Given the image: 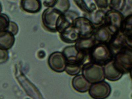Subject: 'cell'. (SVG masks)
<instances>
[{"label":"cell","instance_id":"cell-1","mask_svg":"<svg viewBox=\"0 0 132 99\" xmlns=\"http://www.w3.org/2000/svg\"><path fill=\"white\" fill-rule=\"evenodd\" d=\"M114 54L108 44L97 43L88 56L89 62L104 66L114 59Z\"/></svg>","mask_w":132,"mask_h":99},{"label":"cell","instance_id":"cell-2","mask_svg":"<svg viewBox=\"0 0 132 99\" xmlns=\"http://www.w3.org/2000/svg\"><path fill=\"white\" fill-rule=\"evenodd\" d=\"M114 66L122 74L131 72L132 68V47L126 46L114 55Z\"/></svg>","mask_w":132,"mask_h":99},{"label":"cell","instance_id":"cell-3","mask_svg":"<svg viewBox=\"0 0 132 99\" xmlns=\"http://www.w3.org/2000/svg\"><path fill=\"white\" fill-rule=\"evenodd\" d=\"M82 75L90 84H95L105 79V75L103 66L90 62L85 63L82 65Z\"/></svg>","mask_w":132,"mask_h":99},{"label":"cell","instance_id":"cell-4","mask_svg":"<svg viewBox=\"0 0 132 99\" xmlns=\"http://www.w3.org/2000/svg\"><path fill=\"white\" fill-rule=\"evenodd\" d=\"M63 13L54 8H48L43 11L42 16V22L48 31L56 32V25L60 16Z\"/></svg>","mask_w":132,"mask_h":99},{"label":"cell","instance_id":"cell-5","mask_svg":"<svg viewBox=\"0 0 132 99\" xmlns=\"http://www.w3.org/2000/svg\"><path fill=\"white\" fill-rule=\"evenodd\" d=\"M125 17L122 13L110 9L106 12L104 24L114 34L120 31Z\"/></svg>","mask_w":132,"mask_h":99},{"label":"cell","instance_id":"cell-6","mask_svg":"<svg viewBox=\"0 0 132 99\" xmlns=\"http://www.w3.org/2000/svg\"><path fill=\"white\" fill-rule=\"evenodd\" d=\"M62 52L67 60V64L82 66L88 59V56L79 52L74 45L66 47Z\"/></svg>","mask_w":132,"mask_h":99},{"label":"cell","instance_id":"cell-7","mask_svg":"<svg viewBox=\"0 0 132 99\" xmlns=\"http://www.w3.org/2000/svg\"><path fill=\"white\" fill-rule=\"evenodd\" d=\"M111 92L110 85L104 81L91 85L89 89V95L94 99H105Z\"/></svg>","mask_w":132,"mask_h":99},{"label":"cell","instance_id":"cell-8","mask_svg":"<svg viewBox=\"0 0 132 99\" xmlns=\"http://www.w3.org/2000/svg\"><path fill=\"white\" fill-rule=\"evenodd\" d=\"M73 25L78 30L81 37L88 38L93 36L95 29L94 24L86 16H79Z\"/></svg>","mask_w":132,"mask_h":99},{"label":"cell","instance_id":"cell-9","mask_svg":"<svg viewBox=\"0 0 132 99\" xmlns=\"http://www.w3.org/2000/svg\"><path fill=\"white\" fill-rule=\"evenodd\" d=\"M48 63L52 70L61 73L65 70L67 62L62 52L57 51L51 54L48 58Z\"/></svg>","mask_w":132,"mask_h":99},{"label":"cell","instance_id":"cell-10","mask_svg":"<svg viewBox=\"0 0 132 99\" xmlns=\"http://www.w3.org/2000/svg\"><path fill=\"white\" fill-rule=\"evenodd\" d=\"M108 44L114 55L126 46H129L127 43V37L120 30L113 34Z\"/></svg>","mask_w":132,"mask_h":99},{"label":"cell","instance_id":"cell-11","mask_svg":"<svg viewBox=\"0 0 132 99\" xmlns=\"http://www.w3.org/2000/svg\"><path fill=\"white\" fill-rule=\"evenodd\" d=\"M96 43L93 36L90 37H81L74 45L79 52L88 56L90 51Z\"/></svg>","mask_w":132,"mask_h":99},{"label":"cell","instance_id":"cell-12","mask_svg":"<svg viewBox=\"0 0 132 99\" xmlns=\"http://www.w3.org/2000/svg\"><path fill=\"white\" fill-rule=\"evenodd\" d=\"M113 34L104 23L95 28L93 36L97 43L108 44Z\"/></svg>","mask_w":132,"mask_h":99},{"label":"cell","instance_id":"cell-13","mask_svg":"<svg viewBox=\"0 0 132 99\" xmlns=\"http://www.w3.org/2000/svg\"><path fill=\"white\" fill-rule=\"evenodd\" d=\"M60 37L65 43L73 44L76 43L81 37L78 30L71 25L60 34Z\"/></svg>","mask_w":132,"mask_h":99},{"label":"cell","instance_id":"cell-14","mask_svg":"<svg viewBox=\"0 0 132 99\" xmlns=\"http://www.w3.org/2000/svg\"><path fill=\"white\" fill-rule=\"evenodd\" d=\"M103 68L105 77L109 81L118 80L123 75L115 68L114 64L113 59L104 66Z\"/></svg>","mask_w":132,"mask_h":99},{"label":"cell","instance_id":"cell-15","mask_svg":"<svg viewBox=\"0 0 132 99\" xmlns=\"http://www.w3.org/2000/svg\"><path fill=\"white\" fill-rule=\"evenodd\" d=\"M91 85V84L89 83L82 74L76 75L72 79L73 88L78 92H86L89 90Z\"/></svg>","mask_w":132,"mask_h":99},{"label":"cell","instance_id":"cell-16","mask_svg":"<svg viewBox=\"0 0 132 99\" xmlns=\"http://www.w3.org/2000/svg\"><path fill=\"white\" fill-rule=\"evenodd\" d=\"M20 6L24 11L31 13L39 12L42 8V3L39 0H23Z\"/></svg>","mask_w":132,"mask_h":99},{"label":"cell","instance_id":"cell-17","mask_svg":"<svg viewBox=\"0 0 132 99\" xmlns=\"http://www.w3.org/2000/svg\"><path fill=\"white\" fill-rule=\"evenodd\" d=\"M15 42V36L8 31L0 32V49L8 50Z\"/></svg>","mask_w":132,"mask_h":99},{"label":"cell","instance_id":"cell-18","mask_svg":"<svg viewBox=\"0 0 132 99\" xmlns=\"http://www.w3.org/2000/svg\"><path fill=\"white\" fill-rule=\"evenodd\" d=\"M106 12L105 11L96 9L89 14L85 16L89 19L96 28L104 24Z\"/></svg>","mask_w":132,"mask_h":99},{"label":"cell","instance_id":"cell-19","mask_svg":"<svg viewBox=\"0 0 132 99\" xmlns=\"http://www.w3.org/2000/svg\"><path fill=\"white\" fill-rule=\"evenodd\" d=\"M73 1L79 9L85 13V14H89L97 9L96 5L93 2H87L83 0H75Z\"/></svg>","mask_w":132,"mask_h":99},{"label":"cell","instance_id":"cell-20","mask_svg":"<svg viewBox=\"0 0 132 99\" xmlns=\"http://www.w3.org/2000/svg\"><path fill=\"white\" fill-rule=\"evenodd\" d=\"M120 31L126 37H132V14L125 17L120 29Z\"/></svg>","mask_w":132,"mask_h":99},{"label":"cell","instance_id":"cell-21","mask_svg":"<svg viewBox=\"0 0 132 99\" xmlns=\"http://www.w3.org/2000/svg\"><path fill=\"white\" fill-rule=\"evenodd\" d=\"M109 7L110 10L119 12L122 13L127 7V2L125 0L110 1Z\"/></svg>","mask_w":132,"mask_h":99},{"label":"cell","instance_id":"cell-22","mask_svg":"<svg viewBox=\"0 0 132 99\" xmlns=\"http://www.w3.org/2000/svg\"><path fill=\"white\" fill-rule=\"evenodd\" d=\"M82 66L78 64H67L65 70L68 75L75 76L80 72Z\"/></svg>","mask_w":132,"mask_h":99},{"label":"cell","instance_id":"cell-23","mask_svg":"<svg viewBox=\"0 0 132 99\" xmlns=\"http://www.w3.org/2000/svg\"><path fill=\"white\" fill-rule=\"evenodd\" d=\"M70 7L69 1H57L54 8L57 9L62 13H64L69 10Z\"/></svg>","mask_w":132,"mask_h":99},{"label":"cell","instance_id":"cell-24","mask_svg":"<svg viewBox=\"0 0 132 99\" xmlns=\"http://www.w3.org/2000/svg\"><path fill=\"white\" fill-rule=\"evenodd\" d=\"M10 21L7 15L0 14V32L7 31Z\"/></svg>","mask_w":132,"mask_h":99},{"label":"cell","instance_id":"cell-25","mask_svg":"<svg viewBox=\"0 0 132 99\" xmlns=\"http://www.w3.org/2000/svg\"><path fill=\"white\" fill-rule=\"evenodd\" d=\"M66 19L71 25H73L76 19L80 16L78 13L72 10H68L63 13Z\"/></svg>","mask_w":132,"mask_h":99},{"label":"cell","instance_id":"cell-26","mask_svg":"<svg viewBox=\"0 0 132 99\" xmlns=\"http://www.w3.org/2000/svg\"><path fill=\"white\" fill-rule=\"evenodd\" d=\"M96 6L99 9L105 11L107 8L109 7V2L108 1H95Z\"/></svg>","mask_w":132,"mask_h":99},{"label":"cell","instance_id":"cell-27","mask_svg":"<svg viewBox=\"0 0 132 99\" xmlns=\"http://www.w3.org/2000/svg\"><path fill=\"white\" fill-rule=\"evenodd\" d=\"M7 31L12 34L14 36H15L18 32V26L15 22L10 21Z\"/></svg>","mask_w":132,"mask_h":99},{"label":"cell","instance_id":"cell-28","mask_svg":"<svg viewBox=\"0 0 132 99\" xmlns=\"http://www.w3.org/2000/svg\"><path fill=\"white\" fill-rule=\"evenodd\" d=\"M9 57V52L8 50L0 49V64L6 62Z\"/></svg>","mask_w":132,"mask_h":99},{"label":"cell","instance_id":"cell-29","mask_svg":"<svg viewBox=\"0 0 132 99\" xmlns=\"http://www.w3.org/2000/svg\"><path fill=\"white\" fill-rule=\"evenodd\" d=\"M57 1H45L43 2V4L45 6L48 8H54L56 4Z\"/></svg>","mask_w":132,"mask_h":99},{"label":"cell","instance_id":"cell-30","mask_svg":"<svg viewBox=\"0 0 132 99\" xmlns=\"http://www.w3.org/2000/svg\"><path fill=\"white\" fill-rule=\"evenodd\" d=\"M46 54L45 52L43 51H40L38 53V56L40 59H43L45 57Z\"/></svg>","mask_w":132,"mask_h":99},{"label":"cell","instance_id":"cell-31","mask_svg":"<svg viewBox=\"0 0 132 99\" xmlns=\"http://www.w3.org/2000/svg\"><path fill=\"white\" fill-rule=\"evenodd\" d=\"M2 5H1V3H0V14H1V12L2 11Z\"/></svg>","mask_w":132,"mask_h":99}]
</instances>
